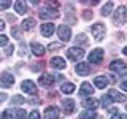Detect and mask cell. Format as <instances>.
Wrapping results in <instances>:
<instances>
[{
	"label": "cell",
	"instance_id": "31",
	"mask_svg": "<svg viewBox=\"0 0 127 119\" xmlns=\"http://www.w3.org/2000/svg\"><path fill=\"white\" fill-rule=\"evenodd\" d=\"M11 6V2L10 0H0V10H6V8Z\"/></svg>",
	"mask_w": 127,
	"mask_h": 119
},
{
	"label": "cell",
	"instance_id": "4",
	"mask_svg": "<svg viewBox=\"0 0 127 119\" xmlns=\"http://www.w3.org/2000/svg\"><path fill=\"white\" fill-rule=\"evenodd\" d=\"M67 57L70 60H81L84 57V49L83 48H78V46H73V48H68L67 49Z\"/></svg>",
	"mask_w": 127,
	"mask_h": 119
},
{
	"label": "cell",
	"instance_id": "26",
	"mask_svg": "<svg viewBox=\"0 0 127 119\" xmlns=\"http://www.w3.org/2000/svg\"><path fill=\"white\" fill-rule=\"evenodd\" d=\"M113 6H114L113 2H106L105 5H103V8L100 10L102 16H110V14H111V10H113Z\"/></svg>",
	"mask_w": 127,
	"mask_h": 119
},
{
	"label": "cell",
	"instance_id": "34",
	"mask_svg": "<svg viewBox=\"0 0 127 119\" xmlns=\"http://www.w3.org/2000/svg\"><path fill=\"white\" fill-rule=\"evenodd\" d=\"M111 119H127V114H121V113H116L111 116Z\"/></svg>",
	"mask_w": 127,
	"mask_h": 119
},
{
	"label": "cell",
	"instance_id": "6",
	"mask_svg": "<svg viewBox=\"0 0 127 119\" xmlns=\"http://www.w3.org/2000/svg\"><path fill=\"white\" fill-rule=\"evenodd\" d=\"M91 32H92L94 38L97 40V41H100V40L105 37V32H106V27L103 26V24H94L92 27H91Z\"/></svg>",
	"mask_w": 127,
	"mask_h": 119
},
{
	"label": "cell",
	"instance_id": "27",
	"mask_svg": "<svg viewBox=\"0 0 127 119\" xmlns=\"http://www.w3.org/2000/svg\"><path fill=\"white\" fill-rule=\"evenodd\" d=\"M111 102H113V100H111V98L108 97V94H106V95H103V97H102V100H100V105L103 106V108H108V106L111 105Z\"/></svg>",
	"mask_w": 127,
	"mask_h": 119
},
{
	"label": "cell",
	"instance_id": "2",
	"mask_svg": "<svg viewBox=\"0 0 127 119\" xmlns=\"http://www.w3.org/2000/svg\"><path fill=\"white\" fill-rule=\"evenodd\" d=\"M113 22L116 24L118 27L124 26V24L127 22V8H126V6L116 8V11H114V18H113Z\"/></svg>",
	"mask_w": 127,
	"mask_h": 119
},
{
	"label": "cell",
	"instance_id": "17",
	"mask_svg": "<svg viewBox=\"0 0 127 119\" xmlns=\"http://www.w3.org/2000/svg\"><path fill=\"white\" fill-rule=\"evenodd\" d=\"M30 49H32V53H33V56H37V57H41V56L45 54V48L40 45L38 41H32L30 43Z\"/></svg>",
	"mask_w": 127,
	"mask_h": 119
},
{
	"label": "cell",
	"instance_id": "8",
	"mask_svg": "<svg viewBox=\"0 0 127 119\" xmlns=\"http://www.w3.org/2000/svg\"><path fill=\"white\" fill-rule=\"evenodd\" d=\"M102 59H103V49H100V48H95V49H92L89 53V62L100 63Z\"/></svg>",
	"mask_w": 127,
	"mask_h": 119
},
{
	"label": "cell",
	"instance_id": "10",
	"mask_svg": "<svg viewBox=\"0 0 127 119\" xmlns=\"http://www.w3.org/2000/svg\"><path fill=\"white\" fill-rule=\"evenodd\" d=\"M14 84V76L11 73H2L0 75V86L2 87H11Z\"/></svg>",
	"mask_w": 127,
	"mask_h": 119
},
{
	"label": "cell",
	"instance_id": "40",
	"mask_svg": "<svg viewBox=\"0 0 127 119\" xmlns=\"http://www.w3.org/2000/svg\"><path fill=\"white\" fill-rule=\"evenodd\" d=\"M3 29H5V22H3V21H0V32H2Z\"/></svg>",
	"mask_w": 127,
	"mask_h": 119
},
{
	"label": "cell",
	"instance_id": "28",
	"mask_svg": "<svg viewBox=\"0 0 127 119\" xmlns=\"http://www.w3.org/2000/svg\"><path fill=\"white\" fill-rule=\"evenodd\" d=\"M22 103H26V98H22L21 95H14L11 98V105H22Z\"/></svg>",
	"mask_w": 127,
	"mask_h": 119
},
{
	"label": "cell",
	"instance_id": "24",
	"mask_svg": "<svg viewBox=\"0 0 127 119\" xmlns=\"http://www.w3.org/2000/svg\"><path fill=\"white\" fill-rule=\"evenodd\" d=\"M61 90L64 94H71V92H75V84L73 83H62Z\"/></svg>",
	"mask_w": 127,
	"mask_h": 119
},
{
	"label": "cell",
	"instance_id": "39",
	"mask_svg": "<svg viewBox=\"0 0 127 119\" xmlns=\"http://www.w3.org/2000/svg\"><path fill=\"white\" fill-rule=\"evenodd\" d=\"M5 98H6V94H0V103L5 102Z\"/></svg>",
	"mask_w": 127,
	"mask_h": 119
},
{
	"label": "cell",
	"instance_id": "20",
	"mask_svg": "<svg viewBox=\"0 0 127 119\" xmlns=\"http://www.w3.org/2000/svg\"><path fill=\"white\" fill-rule=\"evenodd\" d=\"M108 81H110L108 76H103V75L102 76H95L94 78V84L97 86L98 89H105V87L108 86Z\"/></svg>",
	"mask_w": 127,
	"mask_h": 119
},
{
	"label": "cell",
	"instance_id": "1",
	"mask_svg": "<svg viewBox=\"0 0 127 119\" xmlns=\"http://www.w3.org/2000/svg\"><path fill=\"white\" fill-rule=\"evenodd\" d=\"M2 119H26V110H22V108H6L2 114Z\"/></svg>",
	"mask_w": 127,
	"mask_h": 119
},
{
	"label": "cell",
	"instance_id": "32",
	"mask_svg": "<svg viewBox=\"0 0 127 119\" xmlns=\"http://www.w3.org/2000/svg\"><path fill=\"white\" fill-rule=\"evenodd\" d=\"M59 48H62L61 43H49V46H48V51H57Z\"/></svg>",
	"mask_w": 127,
	"mask_h": 119
},
{
	"label": "cell",
	"instance_id": "14",
	"mask_svg": "<svg viewBox=\"0 0 127 119\" xmlns=\"http://www.w3.org/2000/svg\"><path fill=\"white\" fill-rule=\"evenodd\" d=\"M40 30H41V35H43V37H51V35L54 33L56 27H54L53 22H45V24H41Z\"/></svg>",
	"mask_w": 127,
	"mask_h": 119
},
{
	"label": "cell",
	"instance_id": "19",
	"mask_svg": "<svg viewBox=\"0 0 127 119\" xmlns=\"http://www.w3.org/2000/svg\"><path fill=\"white\" fill-rule=\"evenodd\" d=\"M108 97H110L113 102H124V100H126V95L121 94V92H119V90H116V89H110Z\"/></svg>",
	"mask_w": 127,
	"mask_h": 119
},
{
	"label": "cell",
	"instance_id": "35",
	"mask_svg": "<svg viewBox=\"0 0 127 119\" xmlns=\"http://www.w3.org/2000/svg\"><path fill=\"white\" fill-rule=\"evenodd\" d=\"M13 49H14V46L8 45V46H6V49H5V54H6V56H10L11 53H13Z\"/></svg>",
	"mask_w": 127,
	"mask_h": 119
},
{
	"label": "cell",
	"instance_id": "41",
	"mask_svg": "<svg viewBox=\"0 0 127 119\" xmlns=\"http://www.w3.org/2000/svg\"><path fill=\"white\" fill-rule=\"evenodd\" d=\"M110 113H113V114H116V113H118V108H111V110H110Z\"/></svg>",
	"mask_w": 127,
	"mask_h": 119
},
{
	"label": "cell",
	"instance_id": "30",
	"mask_svg": "<svg viewBox=\"0 0 127 119\" xmlns=\"http://www.w3.org/2000/svg\"><path fill=\"white\" fill-rule=\"evenodd\" d=\"M27 119H41V116H40V113H38L37 110H33V111H30V113H29Z\"/></svg>",
	"mask_w": 127,
	"mask_h": 119
},
{
	"label": "cell",
	"instance_id": "9",
	"mask_svg": "<svg viewBox=\"0 0 127 119\" xmlns=\"http://www.w3.org/2000/svg\"><path fill=\"white\" fill-rule=\"evenodd\" d=\"M21 89H22L26 94H30V95H35V94H37V86H35V83L30 81V79H26V81H22Z\"/></svg>",
	"mask_w": 127,
	"mask_h": 119
},
{
	"label": "cell",
	"instance_id": "23",
	"mask_svg": "<svg viewBox=\"0 0 127 119\" xmlns=\"http://www.w3.org/2000/svg\"><path fill=\"white\" fill-rule=\"evenodd\" d=\"M35 26H37V21H35L33 18H27V19L22 21V29L24 30H32Z\"/></svg>",
	"mask_w": 127,
	"mask_h": 119
},
{
	"label": "cell",
	"instance_id": "43",
	"mask_svg": "<svg viewBox=\"0 0 127 119\" xmlns=\"http://www.w3.org/2000/svg\"><path fill=\"white\" fill-rule=\"evenodd\" d=\"M126 110H127V106H126Z\"/></svg>",
	"mask_w": 127,
	"mask_h": 119
},
{
	"label": "cell",
	"instance_id": "37",
	"mask_svg": "<svg viewBox=\"0 0 127 119\" xmlns=\"http://www.w3.org/2000/svg\"><path fill=\"white\" fill-rule=\"evenodd\" d=\"M92 18V13H91V11H86L84 13V19H91Z\"/></svg>",
	"mask_w": 127,
	"mask_h": 119
},
{
	"label": "cell",
	"instance_id": "33",
	"mask_svg": "<svg viewBox=\"0 0 127 119\" xmlns=\"http://www.w3.org/2000/svg\"><path fill=\"white\" fill-rule=\"evenodd\" d=\"M2 46H8V37L6 35H0V48Z\"/></svg>",
	"mask_w": 127,
	"mask_h": 119
},
{
	"label": "cell",
	"instance_id": "3",
	"mask_svg": "<svg viewBox=\"0 0 127 119\" xmlns=\"http://www.w3.org/2000/svg\"><path fill=\"white\" fill-rule=\"evenodd\" d=\"M61 13H59L56 8H41L40 10V18L45 19V21H51V19H57Z\"/></svg>",
	"mask_w": 127,
	"mask_h": 119
},
{
	"label": "cell",
	"instance_id": "21",
	"mask_svg": "<svg viewBox=\"0 0 127 119\" xmlns=\"http://www.w3.org/2000/svg\"><path fill=\"white\" fill-rule=\"evenodd\" d=\"M98 105H100V102L95 100V98H84V100H83V106L87 108V110H95Z\"/></svg>",
	"mask_w": 127,
	"mask_h": 119
},
{
	"label": "cell",
	"instance_id": "25",
	"mask_svg": "<svg viewBox=\"0 0 127 119\" xmlns=\"http://www.w3.org/2000/svg\"><path fill=\"white\" fill-rule=\"evenodd\" d=\"M97 118V113L94 110H86L79 114V119H95Z\"/></svg>",
	"mask_w": 127,
	"mask_h": 119
},
{
	"label": "cell",
	"instance_id": "18",
	"mask_svg": "<svg viewBox=\"0 0 127 119\" xmlns=\"http://www.w3.org/2000/svg\"><path fill=\"white\" fill-rule=\"evenodd\" d=\"M94 94V87L89 84V83H83L81 89H79V95L81 97H89V95Z\"/></svg>",
	"mask_w": 127,
	"mask_h": 119
},
{
	"label": "cell",
	"instance_id": "16",
	"mask_svg": "<svg viewBox=\"0 0 127 119\" xmlns=\"http://www.w3.org/2000/svg\"><path fill=\"white\" fill-rule=\"evenodd\" d=\"M75 71H76L78 75H81V76H86V75L91 73V65L86 62H79L76 65V68H75Z\"/></svg>",
	"mask_w": 127,
	"mask_h": 119
},
{
	"label": "cell",
	"instance_id": "29",
	"mask_svg": "<svg viewBox=\"0 0 127 119\" xmlns=\"http://www.w3.org/2000/svg\"><path fill=\"white\" fill-rule=\"evenodd\" d=\"M11 35H13L16 40H21V29L16 27V26H13V27H11Z\"/></svg>",
	"mask_w": 127,
	"mask_h": 119
},
{
	"label": "cell",
	"instance_id": "11",
	"mask_svg": "<svg viewBox=\"0 0 127 119\" xmlns=\"http://www.w3.org/2000/svg\"><path fill=\"white\" fill-rule=\"evenodd\" d=\"M126 68H127L126 62L124 60H119V59H118V60H113V62L110 63V70L114 71V73H118V75H121Z\"/></svg>",
	"mask_w": 127,
	"mask_h": 119
},
{
	"label": "cell",
	"instance_id": "38",
	"mask_svg": "<svg viewBox=\"0 0 127 119\" xmlns=\"http://www.w3.org/2000/svg\"><path fill=\"white\" fill-rule=\"evenodd\" d=\"M121 87H122L124 90H127V79H124V81L121 83Z\"/></svg>",
	"mask_w": 127,
	"mask_h": 119
},
{
	"label": "cell",
	"instance_id": "13",
	"mask_svg": "<svg viewBox=\"0 0 127 119\" xmlns=\"http://www.w3.org/2000/svg\"><path fill=\"white\" fill-rule=\"evenodd\" d=\"M62 110L65 114H71L75 110V100L73 98H64L62 100Z\"/></svg>",
	"mask_w": 127,
	"mask_h": 119
},
{
	"label": "cell",
	"instance_id": "7",
	"mask_svg": "<svg viewBox=\"0 0 127 119\" xmlns=\"http://www.w3.org/2000/svg\"><path fill=\"white\" fill-rule=\"evenodd\" d=\"M54 81H56V78L51 73H45V75H41V76L38 78V84L43 86V87H51L54 84Z\"/></svg>",
	"mask_w": 127,
	"mask_h": 119
},
{
	"label": "cell",
	"instance_id": "36",
	"mask_svg": "<svg viewBox=\"0 0 127 119\" xmlns=\"http://www.w3.org/2000/svg\"><path fill=\"white\" fill-rule=\"evenodd\" d=\"M19 54H21V57H24V56L27 54V49H26V45L21 46V51H19Z\"/></svg>",
	"mask_w": 127,
	"mask_h": 119
},
{
	"label": "cell",
	"instance_id": "22",
	"mask_svg": "<svg viewBox=\"0 0 127 119\" xmlns=\"http://www.w3.org/2000/svg\"><path fill=\"white\" fill-rule=\"evenodd\" d=\"M14 10H16V13H18V14H26L27 3L22 2V0H16V2H14Z\"/></svg>",
	"mask_w": 127,
	"mask_h": 119
},
{
	"label": "cell",
	"instance_id": "42",
	"mask_svg": "<svg viewBox=\"0 0 127 119\" xmlns=\"http://www.w3.org/2000/svg\"><path fill=\"white\" fill-rule=\"evenodd\" d=\"M122 53H124V54H126V56H127V46H126V48H124V49H122Z\"/></svg>",
	"mask_w": 127,
	"mask_h": 119
},
{
	"label": "cell",
	"instance_id": "15",
	"mask_svg": "<svg viewBox=\"0 0 127 119\" xmlns=\"http://www.w3.org/2000/svg\"><path fill=\"white\" fill-rule=\"evenodd\" d=\"M61 111H59L57 106H48L45 110V119H57Z\"/></svg>",
	"mask_w": 127,
	"mask_h": 119
},
{
	"label": "cell",
	"instance_id": "5",
	"mask_svg": "<svg viewBox=\"0 0 127 119\" xmlns=\"http://www.w3.org/2000/svg\"><path fill=\"white\" fill-rule=\"evenodd\" d=\"M57 35H59V38L62 40L64 43H67V41H70L71 40V30H70V27L68 26H59L57 27Z\"/></svg>",
	"mask_w": 127,
	"mask_h": 119
},
{
	"label": "cell",
	"instance_id": "12",
	"mask_svg": "<svg viewBox=\"0 0 127 119\" xmlns=\"http://www.w3.org/2000/svg\"><path fill=\"white\" fill-rule=\"evenodd\" d=\"M49 65L53 67V68H56V70H64L67 67V62L64 60L62 57H59V56H56V57H53L49 60Z\"/></svg>",
	"mask_w": 127,
	"mask_h": 119
}]
</instances>
